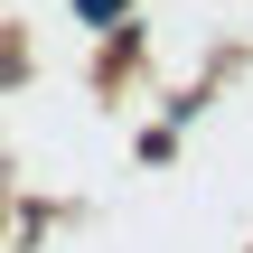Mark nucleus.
<instances>
[{"label":"nucleus","instance_id":"nucleus-1","mask_svg":"<svg viewBox=\"0 0 253 253\" xmlns=\"http://www.w3.org/2000/svg\"><path fill=\"white\" fill-rule=\"evenodd\" d=\"M75 9H94V19H103V9H122V0H75Z\"/></svg>","mask_w":253,"mask_h":253}]
</instances>
